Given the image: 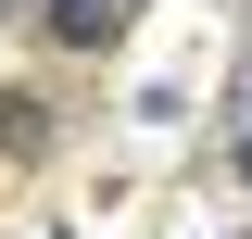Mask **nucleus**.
<instances>
[{
    "instance_id": "1",
    "label": "nucleus",
    "mask_w": 252,
    "mask_h": 239,
    "mask_svg": "<svg viewBox=\"0 0 252 239\" xmlns=\"http://www.w3.org/2000/svg\"><path fill=\"white\" fill-rule=\"evenodd\" d=\"M126 26V0H51V38L63 51H89V38H114Z\"/></svg>"
},
{
    "instance_id": "2",
    "label": "nucleus",
    "mask_w": 252,
    "mask_h": 239,
    "mask_svg": "<svg viewBox=\"0 0 252 239\" xmlns=\"http://www.w3.org/2000/svg\"><path fill=\"white\" fill-rule=\"evenodd\" d=\"M240 164H252V151H240Z\"/></svg>"
}]
</instances>
